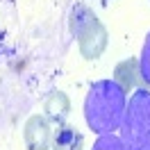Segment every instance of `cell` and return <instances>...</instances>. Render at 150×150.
I'll use <instances>...</instances> for the list:
<instances>
[{
	"label": "cell",
	"mask_w": 150,
	"mask_h": 150,
	"mask_svg": "<svg viewBox=\"0 0 150 150\" xmlns=\"http://www.w3.org/2000/svg\"><path fill=\"white\" fill-rule=\"evenodd\" d=\"M50 150H84V137L75 125H57V132L52 134Z\"/></svg>",
	"instance_id": "cell-6"
},
{
	"label": "cell",
	"mask_w": 150,
	"mask_h": 150,
	"mask_svg": "<svg viewBox=\"0 0 150 150\" xmlns=\"http://www.w3.org/2000/svg\"><path fill=\"white\" fill-rule=\"evenodd\" d=\"M23 141L28 150H50L52 146V123L43 114L30 116L23 127Z\"/></svg>",
	"instance_id": "cell-3"
},
{
	"label": "cell",
	"mask_w": 150,
	"mask_h": 150,
	"mask_svg": "<svg viewBox=\"0 0 150 150\" xmlns=\"http://www.w3.org/2000/svg\"><path fill=\"white\" fill-rule=\"evenodd\" d=\"M127 96L114 80H98L91 84L84 98V118L89 130L100 134H114L125 116Z\"/></svg>",
	"instance_id": "cell-1"
},
{
	"label": "cell",
	"mask_w": 150,
	"mask_h": 150,
	"mask_svg": "<svg viewBox=\"0 0 150 150\" xmlns=\"http://www.w3.org/2000/svg\"><path fill=\"white\" fill-rule=\"evenodd\" d=\"M68 114H71V100H68V96L64 91L48 93V98L43 100V116H46L48 121L62 125Z\"/></svg>",
	"instance_id": "cell-7"
},
{
	"label": "cell",
	"mask_w": 150,
	"mask_h": 150,
	"mask_svg": "<svg viewBox=\"0 0 150 150\" xmlns=\"http://www.w3.org/2000/svg\"><path fill=\"white\" fill-rule=\"evenodd\" d=\"M121 141L127 150H150V93L139 89L130 96L121 121Z\"/></svg>",
	"instance_id": "cell-2"
},
{
	"label": "cell",
	"mask_w": 150,
	"mask_h": 150,
	"mask_svg": "<svg viewBox=\"0 0 150 150\" xmlns=\"http://www.w3.org/2000/svg\"><path fill=\"white\" fill-rule=\"evenodd\" d=\"M139 71H141V77L146 80V84H150V32L146 37V41H143V48H141Z\"/></svg>",
	"instance_id": "cell-10"
},
{
	"label": "cell",
	"mask_w": 150,
	"mask_h": 150,
	"mask_svg": "<svg viewBox=\"0 0 150 150\" xmlns=\"http://www.w3.org/2000/svg\"><path fill=\"white\" fill-rule=\"evenodd\" d=\"M91 150H127V148H125V143L118 137H114V134H100L96 139Z\"/></svg>",
	"instance_id": "cell-9"
},
{
	"label": "cell",
	"mask_w": 150,
	"mask_h": 150,
	"mask_svg": "<svg viewBox=\"0 0 150 150\" xmlns=\"http://www.w3.org/2000/svg\"><path fill=\"white\" fill-rule=\"evenodd\" d=\"M107 43H109L107 28L98 18L77 37V48H80V55L84 57V59H98L105 52Z\"/></svg>",
	"instance_id": "cell-4"
},
{
	"label": "cell",
	"mask_w": 150,
	"mask_h": 150,
	"mask_svg": "<svg viewBox=\"0 0 150 150\" xmlns=\"http://www.w3.org/2000/svg\"><path fill=\"white\" fill-rule=\"evenodd\" d=\"M98 18L93 11L89 9L86 5H82V2H75L73 7H71V14H68V30H71V34H73L75 39L80 37L82 32H84L93 21Z\"/></svg>",
	"instance_id": "cell-8"
},
{
	"label": "cell",
	"mask_w": 150,
	"mask_h": 150,
	"mask_svg": "<svg viewBox=\"0 0 150 150\" xmlns=\"http://www.w3.org/2000/svg\"><path fill=\"white\" fill-rule=\"evenodd\" d=\"M114 82L121 86L125 93L132 91L134 86L146 89V80L141 77V71H139V59L137 57H127V59L118 62L116 68H114Z\"/></svg>",
	"instance_id": "cell-5"
}]
</instances>
